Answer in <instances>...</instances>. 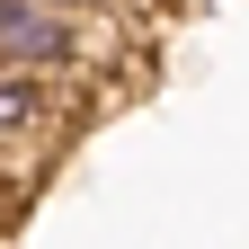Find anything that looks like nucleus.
Segmentation results:
<instances>
[{
	"instance_id": "f257e3e1",
	"label": "nucleus",
	"mask_w": 249,
	"mask_h": 249,
	"mask_svg": "<svg viewBox=\"0 0 249 249\" xmlns=\"http://www.w3.org/2000/svg\"><path fill=\"white\" fill-rule=\"evenodd\" d=\"M98 18H71L53 0H0V71H36L53 89H80L107 62V45L89 36Z\"/></svg>"
},
{
	"instance_id": "f03ea898",
	"label": "nucleus",
	"mask_w": 249,
	"mask_h": 249,
	"mask_svg": "<svg viewBox=\"0 0 249 249\" xmlns=\"http://www.w3.org/2000/svg\"><path fill=\"white\" fill-rule=\"evenodd\" d=\"M80 124V98L71 89H53L36 71H0V178L27 187L36 169H53L62 134Z\"/></svg>"
},
{
	"instance_id": "7ed1b4c3",
	"label": "nucleus",
	"mask_w": 249,
	"mask_h": 249,
	"mask_svg": "<svg viewBox=\"0 0 249 249\" xmlns=\"http://www.w3.org/2000/svg\"><path fill=\"white\" fill-rule=\"evenodd\" d=\"M53 9H71V18H98V27H116V18H134L142 0H53Z\"/></svg>"
},
{
	"instance_id": "20e7f679",
	"label": "nucleus",
	"mask_w": 249,
	"mask_h": 249,
	"mask_svg": "<svg viewBox=\"0 0 249 249\" xmlns=\"http://www.w3.org/2000/svg\"><path fill=\"white\" fill-rule=\"evenodd\" d=\"M0 205H18V187H9V178H0Z\"/></svg>"
}]
</instances>
